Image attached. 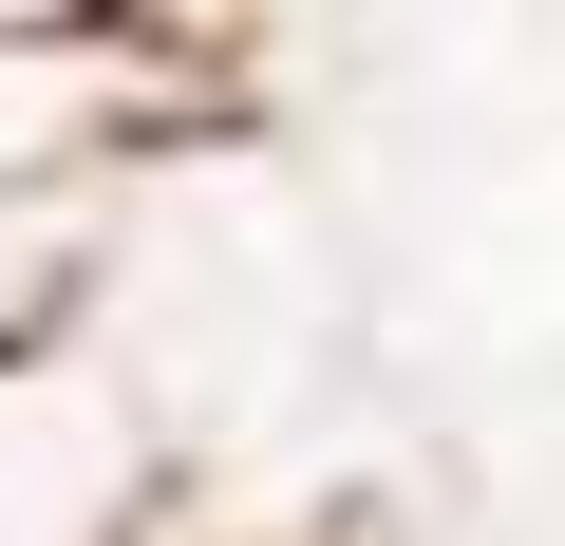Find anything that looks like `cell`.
I'll use <instances>...</instances> for the list:
<instances>
[]
</instances>
